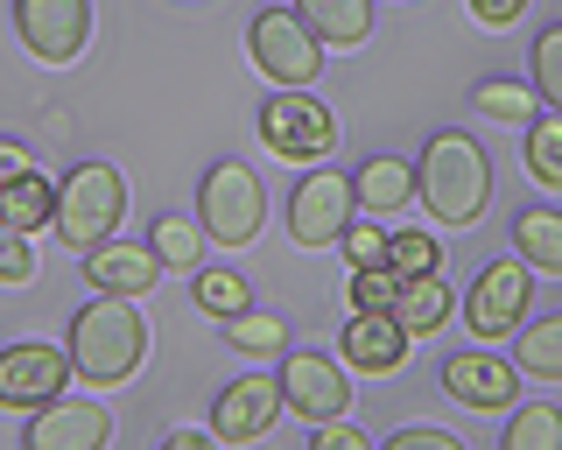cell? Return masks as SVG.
<instances>
[{
	"instance_id": "83f0119b",
	"label": "cell",
	"mask_w": 562,
	"mask_h": 450,
	"mask_svg": "<svg viewBox=\"0 0 562 450\" xmlns=\"http://www.w3.org/2000/svg\"><path fill=\"white\" fill-rule=\"evenodd\" d=\"M386 268H394L401 282H415V274H443V247H436V233L394 225V239H386Z\"/></svg>"
},
{
	"instance_id": "52a82bcc",
	"label": "cell",
	"mask_w": 562,
	"mask_h": 450,
	"mask_svg": "<svg viewBox=\"0 0 562 450\" xmlns=\"http://www.w3.org/2000/svg\"><path fill=\"white\" fill-rule=\"evenodd\" d=\"M70 380H78V373H70V352H64V345L22 338V345H8V352H0V408L35 415V408L64 402Z\"/></svg>"
},
{
	"instance_id": "44dd1931",
	"label": "cell",
	"mask_w": 562,
	"mask_h": 450,
	"mask_svg": "<svg viewBox=\"0 0 562 450\" xmlns=\"http://www.w3.org/2000/svg\"><path fill=\"white\" fill-rule=\"evenodd\" d=\"M148 254L162 261V274H198L204 268V225L162 212V218L148 225Z\"/></svg>"
},
{
	"instance_id": "cb8c5ba5",
	"label": "cell",
	"mask_w": 562,
	"mask_h": 450,
	"mask_svg": "<svg viewBox=\"0 0 562 450\" xmlns=\"http://www.w3.org/2000/svg\"><path fill=\"white\" fill-rule=\"evenodd\" d=\"M190 296H198V310L204 317H246V310H254V282H246V274H233V268H198L190 274Z\"/></svg>"
},
{
	"instance_id": "7a4b0ae2",
	"label": "cell",
	"mask_w": 562,
	"mask_h": 450,
	"mask_svg": "<svg viewBox=\"0 0 562 450\" xmlns=\"http://www.w3.org/2000/svg\"><path fill=\"white\" fill-rule=\"evenodd\" d=\"M415 198L429 204L436 225H479L485 204H492V162H485V148L471 142L464 127L429 134V148H422V162H415Z\"/></svg>"
},
{
	"instance_id": "4316f807",
	"label": "cell",
	"mask_w": 562,
	"mask_h": 450,
	"mask_svg": "<svg viewBox=\"0 0 562 450\" xmlns=\"http://www.w3.org/2000/svg\"><path fill=\"white\" fill-rule=\"evenodd\" d=\"M471 106H479L485 120H499V127H527L535 120V85H514V78H485L479 92H471Z\"/></svg>"
},
{
	"instance_id": "277c9868",
	"label": "cell",
	"mask_w": 562,
	"mask_h": 450,
	"mask_svg": "<svg viewBox=\"0 0 562 450\" xmlns=\"http://www.w3.org/2000/svg\"><path fill=\"white\" fill-rule=\"evenodd\" d=\"M198 225L204 239H218V247H254L260 225H268V183L254 177L246 162H211L204 183H198Z\"/></svg>"
},
{
	"instance_id": "1f68e13d",
	"label": "cell",
	"mask_w": 562,
	"mask_h": 450,
	"mask_svg": "<svg viewBox=\"0 0 562 450\" xmlns=\"http://www.w3.org/2000/svg\"><path fill=\"white\" fill-rule=\"evenodd\" d=\"M386 239H394V225H359V218H351L338 247H345L351 268H386Z\"/></svg>"
},
{
	"instance_id": "8992f818",
	"label": "cell",
	"mask_w": 562,
	"mask_h": 450,
	"mask_svg": "<svg viewBox=\"0 0 562 450\" xmlns=\"http://www.w3.org/2000/svg\"><path fill=\"white\" fill-rule=\"evenodd\" d=\"M260 142H268V155H281V162H324V155L338 148V113L316 92H274L268 106H260Z\"/></svg>"
},
{
	"instance_id": "9a60e30c",
	"label": "cell",
	"mask_w": 562,
	"mask_h": 450,
	"mask_svg": "<svg viewBox=\"0 0 562 450\" xmlns=\"http://www.w3.org/2000/svg\"><path fill=\"white\" fill-rule=\"evenodd\" d=\"M85 282L99 289V296H127L140 303L155 282H162V261H155L148 247H127V239H105V247L85 254Z\"/></svg>"
},
{
	"instance_id": "5bb4252c",
	"label": "cell",
	"mask_w": 562,
	"mask_h": 450,
	"mask_svg": "<svg viewBox=\"0 0 562 450\" xmlns=\"http://www.w3.org/2000/svg\"><path fill=\"white\" fill-rule=\"evenodd\" d=\"M443 394L479 415H506L520 402V367H506L499 352H450L443 359Z\"/></svg>"
},
{
	"instance_id": "484cf974",
	"label": "cell",
	"mask_w": 562,
	"mask_h": 450,
	"mask_svg": "<svg viewBox=\"0 0 562 450\" xmlns=\"http://www.w3.org/2000/svg\"><path fill=\"white\" fill-rule=\"evenodd\" d=\"M527 177L541 190H562V113H535L527 120Z\"/></svg>"
},
{
	"instance_id": "e0dca14e",
	"label": "cell",
	"mask_w": 562,
	"mask_h": 450,
	"mask_svg": "<svg viewBox=\"0 0 562 450\" xmlns=\"http://www.w3.org/2000/svg\"><path fill=\"white\" fill-rule=\"evenodd\" d=\"M351 198H359L366 218H401V204L415 198V162L401 155H373V162L351 169Z\"/></svg>"
},
{
	"instance_id": "d4e9b609",
	"label": "cell",
	"mask_w": 562,
	"mask_h": 450,
	"mask_svg": "<svg viewBox=\"0 0 562 450\" xmlns=\"http://www.w3.org/2000/svg\"><path fill=\"white\" fill-rule=\"evenodd\" d=\"M499 450H562V408H555V402H520V408H506Z\"/></svg>"
},
{
	"instance_id": "ba28073f",
	"label": "cell",
	"mask_w": 562,
	"mask_h": 450,
	"mask_svg": "<svg viewBox=\"0 0 562 450\" xmlns=\"http://www.w3.org/2000/svg\"><path fill=\"white\" fill-rule=\"evenodd\" d=\"M351 212H359V198H351L345 169H310V177L289 190V239L295 247H338Z\"/></svg>"
},
{
	"instance_id": "30bf717a",
	"label": "cell",
	"mask_w": 562,
	"mask_h": 450,
	"mask_svg": "<svg viewBox=\"0 0 562 450\" xmlns=\"http://www.w3.org/2000/svg\"><path fill=\"white\" fill-rule=\"evenodd\" d=\"M527 296H535V282H527L520 261H485L457 310H464L471 338H514L527 324Z\"/></svg>"
},
{
	"instance_id": "f1b7e54d",
	"label": "cell",
	"mask_w": 562,
	"mask_h": 450,
	"mask_svg": "<svg viewBox=\"0 0 562 450\" xmlns=\"http://www.w3.org/2000/svg\"><path fill=\"white\" fill-rule=\"evenodd\" d=\"M225 345L246 359H281V345H289V331H281V317H268V310H246V317L225 324Z\"/></svg>"
},
{
	"instance_id": "4dcf8cb0",
	"label": "cell",
	"mask_w": 562,
	"mask_h": 450,
	"mask_svg": "<svg viewBox=\"0 0 562 450\" xmlns=\"http://www.w3.org/2000/svg\"><path fill=\"white\" fill-rule=\"evenodd\" d=\"M535 99L541 113H562V22L535 36Z\"/></svg>"
},
{
	"instance_id": "7c38bea8",
	"label": "cell",
	"mask_w": 562,
	"mask_h": 450,
	"mask_svg": "<svg viewBox=\"0 0 562 450\" xmlns=\"http://www.w3.org/2000/svg\"><path fill=\"white\" fill-rule=\"evenodd\" d=\"M281 415V380L274 373H239L225 380V394L211 402V437L218 443H260Z\"/></svg>"
},
{
	"instance_id": "6da1fadb",
	"label": "cell",
	"mask_w": 562,
	"mask_h": 450,
	"mask_svg": "<svg viewBox=\"0 0 562 450\" xmlns=\"http://www.w3.org/2000/svg\"><path fill=\"white\" fill-rule=\"evenodd\" d=\"M64 352H70V373L105 394V387H120V380L140 373V359H148V317H140L127 296H92L70 317Z\"/></svg>"
},
{
	"instance_id": "603a6c76",
	"label": "cell",
	"mask_w": 562,
	"mask_h": 450,
	"mask_svg": "<svg viewBox=\"0 0 562 450\" xmlns=\"http://www.w3.org/2000/svg\"><path fill=\"white\" fill-rule=\"evenodd\" d=\"M514 367L527 380H562V317H535L514 331Z\"/></svg>"
},
{
	"instance_id": "836d02e7",
	"label": "cell",
	"mask_w": 562,
	"mask_h": 450,
	"mask_svg": "<svg viewBox=\"0 0 562 450\" xmlns=\"http://www.w3.org/2000/svg\"><path fill=\"white\" fill-rule=\"evenodd\" d=\"M310 450H380V443L351 415H338V423H310Z\"/></svg>"
},
{
	"instance_id": "4fadbf2b",
	"label": "cell",
	"mask_w": 562,
	"mask_h": 450,
	"mask_svg": "<svg viewBox=\"0 0 562 450\" xmlns=\"http://www.w3.org/2000/svg\"><path fill=\"white\" fill-rule=\"evenodd\" d=\"M113 443V408L105 402H49L22 423V450H105Z\"/></svg>"
},
{
	"instance_id": "d6a6232c",
	"label": "cell",
	"mask_w": 562,
	"mask_h": 450,
	"mask_svg": "<svg viewBox=\"0 0 562 450\" xmlns=\"http://www.w3.org/2000/svg\"><path fill=\"white\" fill-rule=\"evenodd\" d=\"M0 282H8V289L35 282V239L29 233H8V225H0Z\"/></svg>"
},
{
	"instance_id": "7402d4cb",
	"label": "cell",
	"mask_w": 562,
	"mask_h": 450,
	"mask_svg": "<svg viewBox=\"0 0 562 450\" xmlns=\"http://www.w3.org/2000/svg\"><path fill=\"white\" fill-rule=\"evenodd\" d=\"M514 247H520V268H541V274H562V212H520L514 218Z\"/></svg>"
},
{
	"instance_id": "f546056e",
	"label": "cell",
	"mask_w": 562,
	"mask_h": 450,
	"mask_svg": "<svg viewBox=\"0 0 562 450\" xmlns=\"http://www.w3.org/2000/svg\"><path fill=\"white\" fill-rule=\"evenodd\" d=\"M345 296H351V310H359V317H394V303H401V274H394V268H351Z\"/></svg>"
},
{
	"instance_id": "74e56055",
	"label": "cell",
	"mask_w": 562,
	"mask_h": 450,
	"mask_svg": "<svg viewBox=\"0 0 562 450\" xmlns=\"http://www.w3.org/2000/svg\"><path fill=\"white\" fill-rule=\"evenodd\" d=\"M162 450H218V437H211V429H169Z\"/></svg>"
},
{
	"instance_id": "2e32d148",
	"label": "cell",
	"mask_w": 562,
	"mask_h": 450,
	"mask_svg": "<svg viewBox=\"0 0 562 450\" xmlns=\"http://www.w3.org/2000/svg\"><path fill=\"white\" fill-rule=\"evenodd\" d=\"M408 331H401L394 317H359V310H351V324L338 331V359L351 373H401L408 367Z\"/></svg>"
},
{
	"instance_id": "e575fe53",
	"label": "cell",
	"mask_w": 562,
	"mask_h": 450,
	"mask_svg": "<svg viewBox=\"0 0 562 450\" xmlns=\"http://www.w3.org/2000/svg\"><path fill=\"white\" fill-rule=\"evenodd\" d=\"M380 450H464V437H450V429H429V423H408V429H394Z\"/></svg>"
},
{
	"instance_id": "8fae6325",
	"label": "cell",
	"mask_w": 562,
	"mask_h": 450,
	"mask_svg": "<svg viewBox=\"0 0 562 450\" xmlns=\"http://www.w3.org/2000/svg\"><path fill=\"white\" fill-rule=\"evenodd\" d=\"M281 408H295L303 423H338V415L351 408V380L338 359L324 352H281Z\"/></svg>"
},
{
	"instance_id": "3957f363",
	"label": "cell",
	"mask_w": 562,
	"mask_h": 450,
	"mask_svg": "<svg viewBox=\"0 0 562 450\" xmlns=\"http://www.w3.org/2000/svg\"><path fill=\"white\" fill-rule=\"evenodd\" d=\"M120 218H127V177H120L113 162H78L57 183V225H49V233H57L70 254H92L105 239H120Z\"/></svg>"
},
{
	"instance_id": "d6986e66",
	"label": "cell",
	"mask_w": 562,
	"mask_h": 450,
	"mask_svg": "<svg viewBox=\"0 0 562 450\" xmlns=\"http://www.w3.org/2000/svg\"><path fill=\"white\" fill-rule=\"evenodd\" d=\"M0 225L8 233H43V225H57V183L43 177V169H29V177L0 183Z\"/></svg>"
},
{
	"instance_id": "8d00e7d4",
	"label": "cell",
	"mask_w": 562,
	"mask_h": 450,
	"mask_svg": "<svg viewBox=\"0 0 562 450\" xmlns=\"http://www.w3.org/2000/svg\"><path fill=\"white\" fill-rule=\"evenodd\" d=\"M29 169H35V162H29V148H22V142H0V183L29 177Z\"/></svg>"
},
{
	"instance_id": "d590c367",
	"label": "cell",
	"mask_w": 562,
	"mask_h": 450,
	"mask_svg": "<svg viewBox=\"0 0 562 450\" xmlns=\"http://www.w3.org/2000/svg\"><path fill=\"white\" fill-rule=\"evenodd\" d=\"M471 14H479L485 29H514L520 14H527V0H471Z\"/></svg>"
},
{
	"instance_id": "9c48e42d",
	"label": "cell",
	"mask_w": 562,
	"mask_h": 450,
	"mask_svg": "<svg viewBox=\"0 0 562 450\" xmlns=\"http://www.w3.org/2000/svg\"><path fill=\"white\" fill-rule=\"evenodd\" d=\"M14 36L43 64H78L92 43V0H14Z\"/></svg>"
},
{
	"instance_id": "ffe728a7",
	"label": "cell",
	"mask_w": 562,
	"mask_h": 450,
	"mask_svg": "<svg viewBox=\"0 0 562 450\" xmlns=\"http://www.w3.org/2000/svg\"><path fill=\"white\" fill-rule=\"evenodd\" d=\"M394 324L408 338H429L450 324V282L443 274H415V282H401V303H394Z\"/></svg>"
},
{
	"instance_id": "5b68a950",
	"label": "cell",
	"mask_w": 562,
	"mask_h": 450,
	"mask_svg": "<svg viewBox=\"0 0 562 450\" xmlns=\"http://www.w3.org/2000/svg\"><path fill=\"white\" fill-rule=\"evenodd\" d=\"M246 49H254V71L268 78L274 92H310V85L324 78V43H316L310 29L295 22V8L254 14V29H246Z\"/></svg>"
},
{
	"instance_id": "ac0fdd59",
	"label": "cell",
	"mask_w": 562,
	"mask_h": 450,
	"mask_svg": "<svg viewBox=\"0 0 562 450\" xmlns=\"http://www.w3.org/2000/svg\"><path fill=\"white\" fill-rule=\"evenodd\" d=\"M295 22L324 49H359L373 36V0H295Z\"/></svg>"
}]
</instances>
